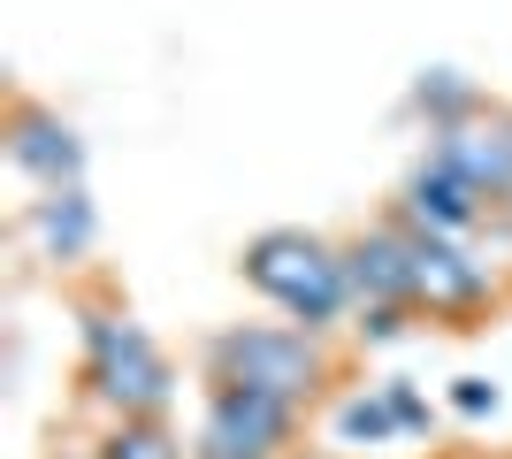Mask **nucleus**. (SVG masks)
Segmentation results:
<instances>
[{
    "instance_id": "1",
    "label": "nucleus",
    "mask_w": 512,
    "mask_h": 459,
    "mask_svg": "<svg viewBox=\"0 0 512 459\" xmlns=\"http://www.w3.org/2000/svg\"><path fill=\"white\" fill-rule=\"evenodd\" d=\"M207 383H230V391H268L283 406H306L329 383V352H321L314 329L299 322H237L207 345Z\"/></svg>"
},
{
    "instance_id": "2",
    "label": "nucleus",
    "mask_w": 512,
    "mask_h": 459,
    "mask_svg": "<svg viewBox=\"0 0 512 459\" xmlns=\"http://www.w3.org/2000/svg\"><path fill=\"white\" fill-rule=\"evenodd\" d=\"M176 375L146 329L123 306H92L85 314V398L107 406L115 421H161L169 414Z\"/></svg>"
},
{
    "instance_id": "3",
    "label": "nucleus",
    "mask_w": 512,
    "mask_h": 459,
    "mask_svg": "<svg viewBox=\"0 0 512 459\" xmlns=\"http://www.w3.org/2000/svg\"><path fill=\"white\" fill-rule=\"evenodd\" d=\"M245 284L260 299H276L299 329H329L352 306V284H344V245L314 238V230H260L245 245Z\"/></svg>"
},
{
    "instance_id": "4",
    "label": "nucleus",
    "mask_w": 512,
    "mask_h": 459,
    "mask_svg": "<svg viewBox=\"0 0 512 459\" xmlns=\"http://www.w3.org/2000/svg\"><path fill=\"white\" fill-rule=\"evenodd\" d=\"M299 414L306 406H283V398H268V391H230V383H214L192 452L199 459H283L291 437H299Z\"/></svg>"
},
{
    "instance_id": "5",
    "label": "nucleus",
    "mask_w": 512,
    "mask_h": 459,
    "mask_svg": "<svg viewBox=\"0 0 512 459\" xmlns=\"http://www.w3.org/2000/svg\"><path fill=\"white\" fill-rule=\"evenodd\" d=\"M497 306V276L474 261L459 238H413V314L436 322H474Z\"/></svg>"
},
{
    "instance_id": "6",
    "label": "nucleus",
    "mask_w": 512,
    "mask_h": 459,
    "mask_svg": "<svg viewBox=\"0 0 512 459\" xmlns=\"http://www.w3.org/2000/svg\"><path fill=\"white\" fill-rule=\"evenodd\" d=\"M344 284L360 314H413V230L398 215L344 245Z\"/></svg>"
},
{
    "instance_id": "7",
    "label": "nucleus",
    "mask_w": 512,
    "mask_h": 459,
    "mask_svg": "<svg viewBox=\"0 0 512 459\" xmlns=\"http://www.w3.org/2000/svg\"><path fill=\"white\" fill-rule=\"evenodd\" d=\"M390 215L406 222L413 238H467L474 222L490 215V199L474 192L451 161H436V153H428L421 169L406 176V192H398V207H390Z\"/></svg>"
},
{
    "instance_id": "8",
    "label": "nucleus",
    "mask_w": 512,
    "mask_h": 459,
    "mask_svg": "<svg viewBox=\"0 0 512 459\" xmlns=\"http://www.w3.org/2000/svg\"><path fill=\"white\" fill-rule=\"evenodd\" d=\"M8 161H16L39 192L85 184V138L69 131L54 108H39V100H16V108H8Z\"/></svg>"
},
{
    "instance_id": "9",
    "label": "nucleus",
    "mask_w": 512,
    "mask_h": 459,
    "mask_svg": "<svg viewBox=\"0 0 512 459\" xmlns=\"http://www.w3.org/2000/svg\"><path fill=\"white\" fill-rule=\"evenodd\" d=\"M436 161H451L490 207H505V199H512V115L482 108L474 123H459V131L436 138Z\"/></svg>"
},
{
    "instance_id": "10",
    "label": "nucleus",
    "mask_w": 512,
    "mask_h": 459,
    "mask_svg": "<svg viewBox=\"0 0 512 459\" xmlns=\"http://www.w3.org/2000/svg\"><path fill=\"white\" fill-rule=\"evenodd\" d=\"M31 238H39L46 261H85L92 238H100V215H92L85 184H62V192L31 199Z\"/></svg>"
},
{
    "instance_id": "11",
    "label": "nucleus",
    "mask_w": 512,
    "mask_h": 459,
    "mask_svg": "<svg viewBox=\"0 0 512 459\" xmlns=\"http://www.w3.org/2000/svg\"><path fill=\"white\" fill-rule=\"evenodd\" d=\"M413 108L428 115V131L444 138V131H459V123H474V115H482V92H474L459 69H421V85H413Z\"/></svg>"
},
{
    "instance_id": "12",
    "label": "nucleus",
    "mask_w": 512,
    "mask_h": 459,
    "mask_svg": "<svg viewBox=\"0 0 512 459\" xmlns=\"http://www.w3.org/2000/svg\"><path fill=\"white\" fill-rule=\"evenodd\" d=\"M100 459H184L169 421H107V437L92 444Z\"/></svg>"
},
{
    "instance_id": "13",
    "label": "nucleus",
    "mask_w": 512,
    "mask_h": 459,
    "mask_svg": "<svg viewBox=\"0 0 512 459\" xmlns=\"http://www.w3.org/2000/svg\"><path fill=\"white\" fill-rule=\"evenodd\" d=\"M398 437V414H390V391H352L337 406V444H390Z\"/></svg>"
},
{
    "instance_id": "14",
    "label": "nucleus",
    "mask_w": 512,
    "mask_h": 459,
    "mask_svg": "<svg viewBox=\"0 0 512 459\" xmlns=\"http://www.w3.org/2000/svg\"><path fill=\"white\" fill-rule=\"evenodd\" d=\"M383 391H390V414H398V437H413V429H428V421H436V406H428L413 383H383Z\"/></svg>"
},
{
    "instance_id": "15",
    "label": "nucleus",
    "mask_w": 512,
    "mask_h": 459,
    "mask_svg": "<svg viewBox=\"0 0 512 459\" xmlns=\"http://www.w3.org/2000/svg\"><path fill=\"white\" fill-rule=\"evenodd\" d=\"M451 406H459L467 421L497 414V383H490V375H459V383H451Z\"/></svg>"
},
{
    "instance_id": "16",
    "label": "nucleus",
    "mask_w": 512,
    "mask_h": 459,
    "mask_svg": "<svg viewBox=\"0 0 512 459\" xmlns=\"http://www.w3.org/2000/svg\"><path fill=\"white\" fill-rule=\"evenodd\" d=\"M62 459H100V452H62Z\"/></svg>"
}]
</instances>
